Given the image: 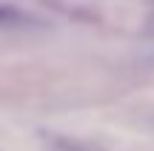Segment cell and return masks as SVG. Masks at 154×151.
<instances>
[{
  "label": "cell",
  "mask_w": 154,
  "mask_h": 151,
  "mask_svg": "<svg viewBox=\"0 0 154 151\" xmlns=\"http://www.w3.org/2000/svg\"><path fill=\"white\" fill-rule=\"evenodd\" d=\"M34 23L37 20L29 11L17 9V6H9V3H0V29H32Z\"/></svg>",
  "instance_id": "1"
}]
</instances>
